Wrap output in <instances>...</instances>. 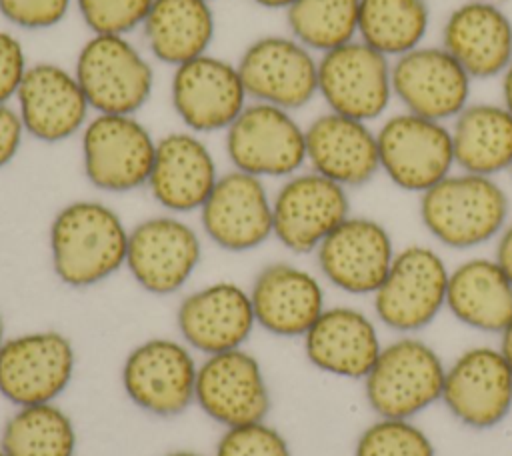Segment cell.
Masks as SVG:
<instances>
[{
  "label": "cell",
  "mask_w": 512,
  "mask_h": 456,
  "mask_svg": "<svg viewBox=\"0 0 512 456\" xmlns=\"http://www.w3.org/2000/svg\"><path fill=\"white\" fill-rule=\"evenodd\" d=\"M396 248L388 228L368 216H348L316 248L322 276L338 290L372 296L386 278Z\"/></svg>",
  "instance_id": "cell-17"
},
{
  "label": "cell",
  "mask_w": 512,
  "mask_h": 456,
  "mask_svg": "<svg viewBox=\"0 0 512 456\" xmlns=\"http://www.w3.org/2000/svg\"><path fill=\"white\" fill-rule=\"evenodd\" d=\"M302 338L312 366L354 380H364L384 346L374 320L352 306L324 308Z\"/></svg>",
  "instance_id": "cell-25"
},
{
  "label": "cell",
  "mask_w": 512,
  "mask_h": 456,
  "mask_svg": "<svg viewBox=\"0 0 512 456\" xmlns=\"http://www.w3.org/2000/svg\"><path fill=\"white\" fill-rule=\"evenodd\" d=\"M170 98L178 118L196 134L226 130L244 110L248 94L234 64L202 54L174 68Z\"/></svg>",
  "instance_id": "cell-18"
},
{
  "label": "cell",
  "mask_w": 512,
  "mask_h": 456,
  "mask_svg": "<svg viewBox=\"0 0 512 456\" xmlns=\"http://www.w3.org/2000/svg\"><path fill=\"white\" fill-rule=\"evenodd\" d=\"M4 344V320H2V314H0V346Z\"/></svg>",
  "instance_id": "cell-45"
},
{
  "label": "cell",
  "mask_w": 512,
  "mask_h": 456,
  "mask_svg": "<svg viewBox=\"0 0 512 456\" xmlns=\"http://www.w3.org/2000/svg\"><path fill=\"white\" fill-rule=\"evenodd\" d=\"M446 310L472 330L502 334L512 322V282L494 258H468L450 268Z\"/></svg>",
  "instance_id": "cell-28"
},
{
  "label": "cell",
  "mask_w": 512,
  "mask_h": 456,
  "mask_svg": "<svg viewBox=\"0 0 512 456\" xmlns=\"http://www.w3.org/2000/svg\"><path fill=\"white\" fill-rule=\"evenodd\" d=\"M198 366L188 346L170 338H152L126 356L120 372L126 396L154 416L184 412L196 394Z\"/></svg>",
  "instance_id": "cell-13"
},
{
  "label": "cell",
  "mask_w": 512,
  "mask_h": 456,
  "mask_svg": "<svg viewBox=\"0 0 512 456\" xmlns=\"http://www.w3.org/2000/svg\"><path fill=\"white\" fill-rule=\"evenodd\" d=\"M448 126L456 168L492 178L508 172L512 164V114L502 102H470Z\"/></svg>",
  "instance_id": "cell-29"
},
{
  "label": "cell",
  "mask_w": 512,
  "mask_h": 456,
  "mask_svg": "<svg viewBox=\"0 0 512 456\" xmlns=\"http://www.w3.org/2000/svg\"><path fill=\"white\" fill-rule=\"evenodd\" d=\"M380 172L400 190L422 194L454 172L450 126L406 110L376 130Z\"/></svg>",
  "instance_id": "cell-6"
},
{
  "label": "cell",
  "mask_w": 512,
  "mask_h": 456,
  "mask_svg": "<svg viewBox=\"0 0 512 456\" xmlns=\"http://www.w3.org/2000/svg\"><path fill=\"white\" fill-rule=\"evenodd\" d=\"M306 162L344 188L364 186L380 172L376 130L328 110L306 126Z\"/></svg>",
  "instance_id": "cell-24"
},
{
  "label": "cell",
  "mask_w": 512,
  "mask_h": 456,
  "mask_svg": "<svg viewBox=\"0 0 512 456\" xmlns=\"http://www.w3.org/2000/svg\"><path fill=\"white\" fill-rule=\"evenodd\" d=\"M0 448L8 456H74L76 430L54 402L18 406L2 428Z\"/></svg>",
  "instance_id": "cell-32"
},
{
  "label": "cell",
  "mask_w": 512,
  "mask_h": 456,
  "mask_svg": "<svg viewBox=\"0 0 512 456\" xmlns=\"http://www.w3.org/2000/svg\"><path fill=\"white\" fill-rule=\"evenodd\" d=\"M440 44L472 80L500 78L512 64V20L494 0H466L446 16Z\"/></svg>",
  "instance_id": "cell-22"
},
{
  "label": "cell",
  "mask_w": 512,
  "mask_h": 456,
  "mask_svg": "<svg viewBox=\"0 0 512 456\" xmlns=\"http://www.w3.org/2000/svg\"><path fill=\"white\" fill-rule=\"evenodd\" d=\"M142 28L150 52L176 68L208 54L216 24L208 0H154Z\"/></svg>",
  "instance_id": "cell-30"
},
{
  "label": "cell",
  "mask_w": 512,
  "mask_h": 456,
  "mask_svg": "<svg viewBox=\"0 0 512 456\" xmlns=\"http://www.w3.org/2000/svg\"><path fill=\"white\" fill-rule=\"evenodd\" d=\"M24 130L40 142H62L84 130L90 104L74 72L54 64L28 66L16 92Z\"/></svg>",
  "instance_id": "cell-21"
},
{
  "label": "cell",
  "mask_w": 512,
  "mask_h": 456,
  "mask_svg": "<svg viewBox=\"0 0 512 456\" xmlns=\"http://www.w3.org/2000/svg\"><path fill=\"white\" fill-rule=\"evenodd\" d=\"M446 366L424 340L404 334L382 346L370 372L364 376L368 406L378 418L412 420L440 402Z\"/></svg>",
  "instance_id": "cell-3"
},
{
  "label": "cell",
  "mask_w": 512,
  "mask_h": 456,
  "mask_svg": "<svg viewBox=\"0 0 512 456\" xmlns=\"http://www.w3.org/2000/svg\"><path fill=\"white\" fill-rule=\"evenodd\" d=\"M218 180L208 146L194 132H170L156 140L148 188L170 212L200 210Z\"/></svg>",
  "instance_id": "cell-27"
},
{
  "label": "cell",
  "mask_w": 512,
  "mask_h": 456,
  "mask_svg": "<svg viewBox=\"0 0 512 456\" xmlns=\"http://www.w3.org/2000/svg\"><path fill=\"white\" fill-rule=\"evenodd\" d=\"M494 260L498 262V266L504 270V274L512 282V220H508V224L496 238Z\"/></svg>",
  "instance_id": "cell-40"
},
{
  "label": "cell",
  "mask_w": 512,
  "mask_h": 456,
  "mask_svg": "<svg viewBox=\"0 0 512 456\" xmlns=\"http://www.w3.org/2000/svg\"><path fill=\"white\" fill-rule=\"evenodd\" d=\"M154 0H76L84 24L92 34L126 36L142 26Z\"/></svg>",
  "instance_id": "cell-35"
},
{
  "label": "cell",
  "mask_w": 512,
  "mask_h": 456,
  "mask_svg": "<svg viewBox=\"0 0 512 456\" xmlns=\"http://www.w3.org/2000/svg\"><path fill=\"white\" fill-rule=\"evenodd\" d=\"M128 232L110 206L96 200L66 204L50 224L54 274L72 288H88L126 266Z\"/></svg>",
  "instance_id": "cell-1"
},
{
  "label": "cell",
  "mask_w": 512,
  "mask_h": 456,
  "mask_svg": "<svg viewBox=\"0 0 512 456\" xmlns=\"http://www.w3.org/2000/svg\"><path fill=\"white\" fill-rule=\"evenodd\" d=\"M214 456H290V448L274 426L260 420L226 428Z\"/></svg>",
  "instance_id": "cell-36"
},
{
  "label": "cell",
  "mask_w": 512,
  "mask_h": 456,
  "mask_svg": "<svg viewBox=\"0 0 512 456\" xmlns=\"http://www.w3.org/2000/svg\"><path fill=\"white\" fill-rule=\"evenodd\" d=\"M418 216L426 232L452 250H472L508 224L510 200L492 176L452 172L420 194Z\"/></svg>",
  "instance_id": "cell-2"
},
{
  "label": "cell",
  "mask_w": 512,
  "mask_h": 456,
  "mask_svg": "<svg viewBox=\"0 0 512 456\" xmlns=\"http://www.w3.org/2000/svg\"><path fill=\"white\" fill-rule=\"evenodd\" d=\"M256 4L264 6V8H272V10H278V8H288L294 0H254Z\"/></svg>",
  "instance_id": "cell-43"
},
{
  "label": "cell",
  "mask_w": 512,
  "mask_h": 456,
  "mask_svg": "<svg viewBox=\"0 0 512 456\" xmlns=\"http://www.w3.org/2000/svg\"><path fill=\"white\" fill-rule=\"evenodd\" d=\"M234 170L256 178H288L306 164V128L290 110L250 102L226 128Z\"/></svg>",
  "instance_id": "cell-7"
},
{
  "label": "cell",
  "mask_w": 512,
  "mask_h": 456,
  "mask_svg": "<svg viewBox=\"0 0 512 456\" xmlns=\"http://www.w3.org/2000/svg\"><path fill=\"white\" fill-rule=\"evenodd\" d=\"M236 68L252 102L294 112L318 96V56L294 36L254 40Z\"/></svg>",
  "instance_id": "cell-10"
},
{
  "label": "cell",
  "mask_w": 512,
  "mask_h": 456,
  "mask_svg": "<svg viewBox=\"0 0 512 456\" xmlns=\"http://www.w3.org/2000/svg\"><path fill=\"white\" fill-rule=\"evenodd\" d=\"M156 140L134 114H96L82 130L84 174L106 192H130L148 184Z\"/></svg>",
  "instance_id": "cell-9"
},
{
  "label": "cell",
  "mask_w": 512,
  "mask_h": 456,
  "mask_svg": "<svg viewBox=\"0 0 512 456\" xmlns=\"http://www.w3.org/2000/svg\"><path fill=\"white\" fill-rule=\"evenodd\" d=\"M428 0H360L358 40L394 60L424 44Z\"/></svg>",
  "instance_id": "cell-31"
},
{
  "label": "cell",
  "mask_w": 512,
  "mask_h": 456,
  "mask_svg": "<svg viewBox=\"0 0 512 456\" xmlns=\"http://www.w3.org/2000/svg\"><path fill=\"white\" fill-rule=\"evenodd\" d=\"M206 236L228 252H246L272 236V200L262 178L232 170L218 176L200 208Z\"/></svg>",
  "instance_id": "cell-20"
},
{
  "label": "cell",
  "mask_w": 512,
  "mask_h": 456,
  "mask_svg": "<svg viewBox=\"0 0 512 456\" xmlns=\"http://www.w3.org/2000/svg\"><path fill=\"white\" fill-rule=\"evenodd\" d=\"M500 102L512 114V64L500 76Z\"/></svg>",
  "instance_id": "cell-41"
},
{
  "label": "cell",
  "mask_w": 512,
  "mask_h": 456,
  "mask_svg": "<svg viewBox=\"0 0 512 456\" xmlns=\"http://www.w3.org/2000/svg\"><path fill=\"white\" fill-rule=\"evenodd\" d=\"M354 456H436V450L412 420L376 418L358 436Z\"/></svg>",
  "instance_id": "cell-34"
},
{
  "label": "cell",
  "mask_w": 512,
  "mask_h": 456,
  "mask_svg": "<svg viewBox=\"0 0 512 456\" xmlns=\"http://www.w3.org/2000/svg\"><path fill=\"white\" fill-rule=\"evenodd\" d=\"M464 426L488 430L512 410V368L500 348L474 346L446 366L442 398Z\"/></svg>",
  "instance_id": "cell-15"
},
{
  "label": "cell",
  "mask_w": 512,
  "mask_h": 456,
  "mask_svg": "<svg viewBox=\"0 0 512 456\" xmlns=\"http://www.w3.org/2000/svg\"><path fill=\"white\" fill-rule=\"evenodd\" d=\"M508 172H510V178H512V164H510V168H508Z\"/></svg>",
  "instance_id": "cell-47"
},
{
  "label": "cell",
  "mask_w": 512,
  "mask_h": 456,
  "mask_svg": "<svg viewBox=\"0 0 512 456\" xmlns=\"http://www.w3.org/2000/svg\"><path fill=\"white\" fill-rule=\"evenodd\" d=\"M184 342L210 356L242 348L256 324L250 292L234 282H214L188 294L176 312Z\"/></svg>",
  "instance_id": "cell-23"
},
{
  "label": "cell",
  "mask_w": 512,
  "mask_h": 456,
  "mask_svg": "<svg viewBox=\"0 0 512 456\" xmlns=\"http://www.w3.org/2000/svg\"><path fill=\"white\" fill-rule=\"evenodd\" d=\"M250 300L256 324L284 338L304 336L326 308L320 280L288 262L264 266L252 282Z\"/></svg>",
  "instance_id": "cell-26"
},
{
  "label": "cell",
  "mask_w": 512,
  "mask_h": 456,
  "mask_svg": "<svg viewBox=\"0 0 512 456\" xmlns=\"http://www.w3.org/2000/svg\"><path fill=\"white\" fill-rule=\"evenodd\" d=\"M318 96L328 110L362 122L384 116L392 92V60L362 40L318 56Z\"/></svg>",
  "instance_id": "cell-8"
},
{
  "label": "cell",
  "mask_w": 512,
  "mask_h": 456,
  "mask_svg": "<svg viewBox=\"0 0 512 456\" xmlns=\"http://www.w3.org/2000/svg\"><path fill=\"white\" fill-rule=\"evenodd\" d=\"M26 70L28 62L20 40L0 30V104H8V100L16 96Z\"/></svg>",
  "instance_id": "cell-38"
},
{
  "label": "cell",
  "mask_w": 512,
  "mask_h": 456,
  "mask_svg": "<svg viewBox=\"0 0 512 456\" xmlns=\"http://www.w3.org/2000/svg\"><path fill=\"white\" fill-rule=\"evenodd\" d=\"M0 456H8V454H6V452L0 448Z\"/></svg>",
  "instance_id": "cell-46"
},
{
  "label": "cell",
  "mask_w": 512,
  "mask_h": 456,
  "mask_svg": "<svg viewBox=\"0 0 512 456\" xmlns=\"http://www.w3.org/2000/svg\"><path fill=\"white\" fill-rule=\"evenodd\" d=\"M450 268L442 254L424 244L396 250L392 266L372 294L380 324L400 334H414L446 308Z\"/></svg>",
  "instance_id": "cell-4"
},
{
  "label": "cell",
  "mask_w": 512,
  "mask_h": 456,
  "mask_svg": "<svg viewBox=\"0 0 512 456\" xmlns=\"http://www.w3.org/2000/svg\"><path fill=\"white\" fill-rule=\"evenodd\" d=\"M72 0H0V14L24 30L52 28L64 20Z\"/></svg>",
  "instance_id": "cell-37"
},
{
  "label": "cell",
  "mask_w": 512,
  "mask_h": 456,
  "mask_svg": "<svg viewBox=\"0 0 512 456\" xmlns=\"http://www.w3.org/2000/svg\"><path fill=\"white\" fill-rule=\"evenodd\" d=\"M208 2H210V0H208Z\"/></svg>",
  "instance_id": "cell-49"
},
{
  "label": "cell",
  "mask_w": 512,
  "mask_h": 456,
  "mask_svg": "<svg viewBox=\"0 0 512 456\" xmlns=\"http://www.w3.org/2000/svg\"><path fill=\"white\" fill-rule=\"evenodd\" d=\"M164 456H202V454H196V452H190V450H176V452H170V454H164Z\"/></svg>",
  "instance_id": "cell-44"
},
{
  "label": "cell",
  "mask_w": 512,
  "mask_h": 456,
  "mask_svg": "<svg viewBox=\"0 0 512 456\" xmlns=\"http://www.w3.org/2000/svg\"><path fill=\"white\" fill-rule=\"evenodd\" d=\"M202 258L196 230L176 216H152L128 232L126 268L150 294L178 292Z\"/></svg>",
  "instance_id": "cell-16"
},
{
  "label": "cell",
  "mask_w": 512,
  "mask_h": 456,
  "mask_svg": "<svg viewBox=\"0 0 512 456\" xmlns=\"http://www.w3.org/2000/svg\"><path fill=\"white\" fill-rule=\"evenodd\" d=\"M360 0H294L286 8L292 36L314 54L358 38Z\"/></svg>",
  "instance_id": "cell-33"
},
{
  "label": "cell",
  "mask_w": 512,
  "mask_h": 456,
  "mask_svg": "<svg viewBox=\"0 0 512 456\" xmlns=\"http://www.w3.org/2000/svg\"><path fill=\"white\" fill-rule=\"evenodd\" d=\"M494 2H498V0H494Z\"/></svg>",
  "instance_id": "cell-48"
},
{
  "label": "cell",
  "mask_w": 512,
  "mask_h": 456,
  "mask_svg": "<svg viewBox=\"0 0 512 456\" xmlns=\"http://www.w3.org/2000/svg\"><path fill=\"white\" fill-rule=\"evenodd\" d=\"M194 400L204 414L226 428L260 422L270 410L260 362L242 348L206 356L198 366Z\"/></svg>",
  "instance_id": "cell-19"
},
{
  "label": "cell",
  "mask_w": 512,
  "mask_h": 456,
  "mask_svg": "<svg viewBox=\"0 0 512 456\" xmlns=\"http://www.w3.org/2000/svg\"><path fill=\"white\" fill-rule=\"evenodd\" d=\"M74 346L56 330H36L0 346V394L16 406L54 402L74 376Z\"/></svg>",
  "instance_id": "cell-12"
},
{
  "label": "cell",
  "mask_w": 512,
  "mask_h": 456,
  "mask_svg": "<svg viewBox=\"0 0 512 456\" xmlns=\"http://www.w3.org/2000/svg\"><path fill=\"white\" fill-rule=\"evenodd\" d=\"M500 352L504 354V358H506V362L510 364V368H512V322L504 328V332L500 334Z\"/></svg>",
  "instance_id": "cell-42"
},
{
  "label": "cell",
  "mask_w": 512,
  "mask_h": 456,
  "mask_svg": "<svg viewBox=\"0 0 512 456\" xmlns=\"http://www.w3.org/2000/svg\"><path fill=\"white\" fill-rule=\"evenodd\" d=\"M348 216V188L314 170L288 176L272 198V234L294 254L316 252Z\"/></svg>",
  "instance_id": "cell-11"
},
{
  "label": "cell",
  "mask_w": 512,
  "mask_h": 456,
  "mask_svg": "<svg viewBox=\"0 0 512 456\" xmlns=\"http://www.w3.org/2000/svg\"><path fill=\"white\" fill-rule=\"evenodd\" d=\"M24 124L18 110L8 104H0V168L12 162L18 154L24 138Z\"/></svg>",
  "instance_id": "cell-39"
},
{
  "label": "cell",
  "mask_w": 512,
  "mask_h": 456,
  "mask_svg": "<svg viewBox=\"0 0 512 456\" xmlns=\"http://www.w3.org/2000/svg\"><path fill=\"white\" fill-rule=\"evenodd\" d=\"M472 78L442 44H422L392 60V92L402 110L450 124L468 104Z\"/></svg>",
  "instance_id": "cell-14"
},
{
  "label": "cell",
  "mask_w": 512,
  "mask_h": 456,
  "mask_svg": "<svg viewBox=\"0 0 512 456\" xmlns=\"http://www.w3.org/2000/svg\"><path fill=\"white\" fill-rule=\"evenodd\" d=\"M74 76L96 114H136L154 88L150 62L120 34H92L76 56Z\"/></svg>",
  "instance_id": "cell-5"
}]
</instances>
